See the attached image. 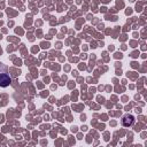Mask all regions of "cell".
I'll use <instances>...</instances> for the list:
<instances>
[{
    "label": "cell",
    "mask_w": 147,
    "mask_h": 147,
    "mask_svg": "<svg viewBox=\"0 0 147 147\" xmlns=\"http://www.w3.org/2000/svg\"><path fill=\"white\" fill-rule=\"evenodd\" d=\"M122 125L125 126V127H129V126H132L133 123H134V116L131 115V114H126L122 117V121H121Z\"/></svg>",
    "instance_id": "1"
},
{
    "label": "cell",
    "mask_w": 147,
    "mask_h": 147,
    "mask_svg": "<svg viewBox=\"0 0 147 147\" xmlns=\"http://www.w3.org/2000/svg\"><path fill=\"white\" fill-rule=\"evenodd\" d=\"M10 83H11V79L8 74H5V72L0 74V86L1 87H7L10 85Z\"/></svg>",
    "instance_id": "2"
}]
</instances>
